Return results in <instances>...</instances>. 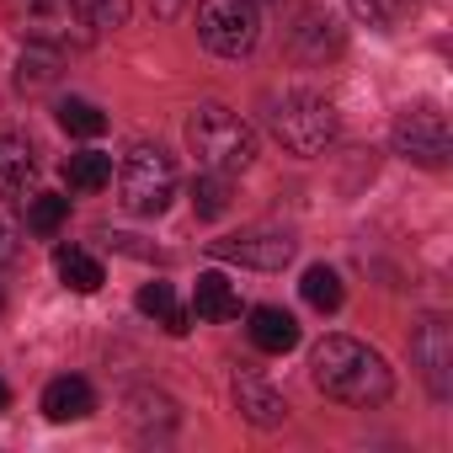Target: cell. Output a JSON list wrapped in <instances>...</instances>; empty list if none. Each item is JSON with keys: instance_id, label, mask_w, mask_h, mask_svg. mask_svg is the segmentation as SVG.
Segmentation results:
<instances>
[{"instance_id": "6da1fadb", "label": "cell", "mask_w": 453, "mask_h": 453, "mask_svg": "<svg viewBox=\"0 0 453 453\" xmlns=\"http://www.w3.org/2000/svg\"><path fill=\"white\" fill-rule=\"evenodd\" d=\"M310 373H315V384H320L331 400H342V405H363V411H368V405H384V400L395 395L389 363H384L373 347L352 342V336H326V342H315Z\"/></svg>"}, {"instance_id": "7a4b0ae2", "label": "cell", "mask_w": 453, "mask_h": 453, "mask_svg": "<svg viewBox=\"0 0 453 453\" xmlns=\"http://www.w3.org/2000/svg\"><path fill=\"white\" fill-rule=\"evenodd\" d=\"M187 150H192L197 165L213 171V176H241V171L257 160V134H251V123H246L241 112L208 102V107H197V112L187 118Z\"/></svg>"}, {"instance_id": "3957f363", "label": "cell", "mask_w": 453, "mask_h": 453, "mask_svg": "<svg viewBox=\"0 0 453 453\" xmlns=\"http://www.w3.org/2000/svg\"><path fill=\"white\" fill-rule=\"evenodd\" d=\"M267 123H273L278 144L288 155H304V160L326 155V144L336 139V107L326 96H315V91H283V96H273Z\"/></svg>"}, {"instance_id": "277c9868", "label": "cell", "mask_w": 453, "mask_h": 453, "mask_svg": "<svg viewBox=\"0 0 453 453\" xmlns=\"http://www.w3.org/2000/svg\"><path fill=\"white\" fill-rule=\"evenodd\" d=\"M118 192H123V208L139 213V219L165 213L171 197H176V160H171L160 144H134V150L123 155Z\"/></svg>"}, {"instance_id": "5b68a950", "label": "cell", "mask_w": 453, "mask_h": 453, "mask_svg": "<svg viewBox=\"0 0 453 453\" xmlns=\"http://www.w3.org/2000/svg\"><path fill=\"white\" fill-rule=\"evenodd\" d=\"M197 38H203V49H213L219 59L251 54L257 38H262L257 0H203V6H197Z\"/></svg>"}, {"instance_id": "8992f818", "label": "cell", "mask_w": 453, "mask_h": 453, "mask_svg": "<svg viewBox=\"0 0 453 453\" xmlns=\"http://www.w3.org/2000/svg\"><path fill=\"white\" fill-rule=\"evenodd\" d=\"M395 155H405L411 165H426V171H442L448 155H453V134H448V118L437 107H405L395 118Z\"/></svg>"}, {"instance_id": "52a82bcc", "label": "cell", "mask_w": 453, "mask_h": 453, "mask_svg": "<svg viewBox=\"0 0 453 453\" xmlns=\"http://www.w3.org/2000/svg\"><path fill=\"white\" fill-rule=\"evenodd\" d=\"M22 33H27V43H49V49H86L96 38V27L81 17L75 0H27Z\"/></svg>"}, {"instance_id": "ba28073f", "label": "cell", "mask_w": 453, "mask_h": 453, "mask_svg": "<svg viewBox=\"0 0 453 453\" xmlns=\"http://www.w3.org/2000/svg\"><path fill=\"white\" fill-rule=\"evenodd\" d=\"M411 357H416L426 389H432L437 400H448V395H453V326H448L442 315H426V320L411 331Z\"/></svg>"}, {"instance_id": "9c48e42d", "label": "cell", "mask_w": 453, "mask_h": 453, "mask_svg": "<svg viewBox=\"0 0 453 453\" xmlns=\"http://www.w3.org/2000/svg\"><path fill=\"white\" fill-rule=\"evenodd\" d=\"M208 251L224 257V262L257 267V273H283V267L294 262V235H288V230H241V235H230V241H213Z\"/></svg>"}, {"instance_id": "30bf717a", "label": "cell", "mask_w": 453, "mask_h": 453, "mask_svg": "<svg viewBox=\"0 0 453 453\" xmlns=\"http://www.w3.org/2000/svg\"><path fill=\"white\" fill-rule=\"evenodd\" d=\"M342 43H347V33L326 6H304L294 17V27H288V49H294L299 65H326V59L342 54Z\"/></svg>"}, {"instance_id": "8fae6325", "label": "cell", "mask_w": 453, "mask_h": 453, "mask_svg": "<svg viewBox=\"0 0 453 453\" xmlns=\"http://www.w3.org/2000/svg\"><path fill=\"white\" fill-rule=\"evenodd\" d=\"M235 411L251 421V426H262V432H273V426H283V416H288V400L267 384V379H257V373H235Z\"/></svg>"}, {"instance_id": "7c38bea8", "label": "cell", "mask_w": 453, "mask_h": 453, "mask_svg": "<svg viewBox=\"0 0 453 453\" xmlns=\"http://www.w3.org/2000/svg\"><path fill=\"white\" fill-rule=\"evenodd\" d=\"M33 181H38L33 144L17 134H0V197H22V192H33Z\"/></svg>"}, {"instance_id": "4fadbf2b", "label": "cell", "mask_w": 453, "mask_h": 453, "mask_svg": "<svg viewBox=\"0 0 453 453\" xmlns=\"http://www.w3.org/2000/svg\"><path fill=\"white\" fill-rule=\"evenodd\" d=\"M251 342L262 347V352H294L299 347V320L288 315V310H278V304H257L251 310Z\"/></svg>"}, {"instance_id": "5bb4252c", "label": "cell", "mask_w": 453, "mask_h": 453, "mask_svg": "<svg viewBox=\"0 0 453 453\" xmlns=\"http://www.w3.org/2000/svg\"><path fill=\"white\" fill-rule=\"evenodd\" d=\"M192 315H197V320H235V315H241L235 283L224 278V273H203L197 288H192Z\"/></svg>"}, {"instance_id": "9a60e30c", "label": "cell", "mask_w": 453, "mask_h": 453, "mask_svg": "<svg viewBox=\"0 0 453 453\" xmlns=\"http://www.w3.org/2000/svg\"><path fill=\"white\" fill-rule=\"evenodd\" d=\"M91 411H96V395H91L86 379H54V384L43 389V416H49V421H81V416H91Z\"/></svg>"}, {"instance_id": "2e32d148", "label": "cell", "mask_w": 453, "mask_h": 453, "mask_svg": "<svg viewBox=\"0 0 453 453\" xmlns=\"http://www.w3.org/2000/svg\"><path fill=\"white\" fill-rule=\"evenodd\" d=\"M54 273H59L65 288H75V294H96V288L107 283L102 262H96L91 251H81V246H59V251H54Z\"/></svg>"}, {"instance_id": "e0dca14e", "label": "cell", "mask_w": 453, "mask_h": 453, "mask_svg": "<svg viewBox=\"0 0 453 453\" xmlns=\"http://www.w3.org/2000/svg\"><path fill=\"white\" fill-rule=\"evenodd\" d=\"M59 65H65V49L27 43L22 70H17V86H22V91H43V86H54V81H59Z\"/></svg>"}, {"instance_id": "ac0fdd59", "label": "cell", "mask_w": 453, "mask_h": 453, "mask_svg": "<svg viewBox=\"0 0 453 453\" xmlns=\"http://www.w3.org/2000/svg\"><path fill=\"white\" fill-rule=\"evenodd\" d=\"M65 181H70L75 192H102V187L112 181V155H102V150L70 155V160H65Z\"/></svg>"}, {"instance_id": "d6986e66", "label": "cell", "mask_w": 453, "mask_h": 453, "mask_svg": "<svg viewBox=\"0 0 453 453\" xmlns=\"http://www.w3.org/2000/svg\"><path fill=\"white\" fill-rule=\"evenodd\" d=\"M299 288H304L310 310H320V315H336V310H342V299H347V288H342V278H336L331 267H310Z\"/></svg>"}, {"instance_id": "ffe728a7", "label": "cell", "mask_w": 453, "mask_h": 453, "mask_svg": "<svg viewBox=\"0 0 453 453\" xmlns=\"http://www.w3.org/2000/svg\"><path fill=\"white\" fill-rule=\"evenodd\" d=\"M65 213H70V197H59V192H33V197H27V230H33V235H59Z\"/></svg>"}, {"instance_id": "44dd1931", "label": "cell", "mask_w": 453, "mask_h": 453, "mask_svg": "<svg viewBox=\"0 0 453 453\" xmlns=\"http://www.w3.org/2000/svg\"><path fill=\"white\" fill-rule=\"evenodd\" d=\"M59 128L75 134V139H102V134H107V118H102L91 102L70 96V102H59Z\"/></svg>"}, {"instance_id": "7402d4cb", "label": "cell", "mask_w": 453, "mask_h": 453, "mask_svg": "<svg viewBox=\"0 0 453 453\" xmlns=\"http://www.w3.org/2000/svg\"><path fill=\"white\" fill-rule=\"evenodd\" d=\"M230 176H213V171H203L197 181H192V208H197V219H219L224 208H230V187H224Z\"/></svg>"}, {"instance_id": "603a6c76", "label": "cell", "mask_w": 453, "mask_h": 453, "mask_svg": "<svg viewBox=\"0 0 453 453\" xmlns=\"http://www.w3.org/2000/svg\"><path fill=\"white\" fill-rule=\"evenodd\" d=\"M75 6H81V17H86L96 33H107V27H123V22H128V6H134V0H75Z\"/></svg>"}, {"instance_id": "cb8c5ba5", "label": "cell", "mask_w": 453, "mask_h": 453, "mask_svg": "<svg viewBox=\"0 0 453 453\" xmlns=\"http://www.w3.org/2000/svg\"><path fill=\"white\" fill-rule=\"evenodd\" d=\"M171 304H176L171 283H144V288H139V315H155V320H165V315H171Z\"/></svg>"}, {"instance_id": "d4e9b609", "label": "cell", "mask_w": 453, "mask_h": 453, "mask_svg": "<svg viewBox=\"0 0 453 453\" xmlns=\"http://www.w3.org/2000/svg\"><path fill=\"white\" fill-rule=\"evenodd\" d=\"M347 6H352V17H357V22H368L373 33H384V27H389V12H384V0H347Z\"/></svg>"}, {"instance_id": "484cf974", "label": "cell", "mask_w": 453, "mask_h": 453, "mask_svg": "<svg viewBox=\"0 0 453 453\" xmlns=\"http://www.w3.org/2000/svg\"><path fill=\"white\" fill-rule=\"evenodd\" d=\"M17 241H22V230H17V219L0 208V262H12L17 257Z\"/></svg>"}, {"instance_id": "4316f807", "label": "cell", "mask_w": 453, "mask_h": 453, "mask_svg": "<svg viewBox=\"0 0 453 453\" xmlns=\"http://www.w3.org/2000/svg\"><path fill=\"white\" fill-rule=\"evenodd\" d=\"M187 6H192V0H150V12H155L160 22H176V17H181Z\"/></svg>"}, {"instance_id": "83f0119b", "label": "cell", "mask_w": 453, "mask_h": 453, "mask_svg": "<svg viewBox=\"0 0 453 453\" xmlns=\"http://www.w3.org/2000/svg\"><path fill=\"white\" fill-rule=\"evenodd\" d=\"M165 331H171V336H187V331H192V315L171 304V315H165Z\"/></svg>"}, {"instance_id": "f1b7e54d", "label": "cell", "mask_w": 453, "mask_h": 453, "mask_svg": "<svg viewBox=\"0 0 453 453\" xmlns=\"http://www.w3.org/2000/svg\"><path fill=\"white\" fill-rule=\"evenodd\" d=\"M6 405H12V389H6V384H0V411H6Z\"/></svg>"}]
</instances>
